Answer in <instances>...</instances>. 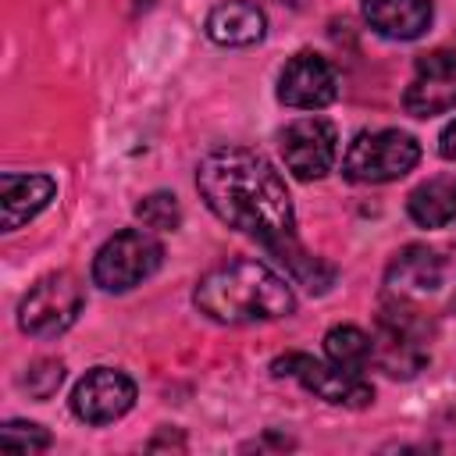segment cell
Segmentation results:
<instances>
[{"label":"cell","mask_w":456,"mask_h":456,"mask_svg":"<svg viewBox=\"0 0 456 456\" xmlns=\"http://www.w3.org/2000/svg\"><path fill=\"white\" fill-rule=\"evenodd\" d=\"M82 285L68 271H53L39 278L18 303V328L32 338H57L64 335L82 314Z\"/></svg>","instance_id":"cell-5"},{"label":"cell","mask_w":456,"mask_h":456,"mask_svg":"<svg viewBox=\"0 0 456 456\" xmlns=\"http://www.w3.org/2000/svg\"><path fill=\"white\" fill-rule=\"evenodd\" d=\"M367 25L385 39H420L435 18L431 0H363Z\"/></svg>","instance_id":"cell-13"},{"label":"cell","mask_w":456,"mask_h":456,"mask_svg":"<svg viewBox=\"0 0 456 456\" xmlns=\"http://www.w3.org/2000/svg\"><path fill=\"white\" fill-rule=\"evenodd\" d=\"M135 217L150 228V232H175L182 224V207L175 192H150L135 203Z\"/></svg>","instance_id":"cell-18"},{"label":"cell","mask_w":456,"mask_h":456,"mask_svg":"<svg viewBox=\"0 0 456 456\" xmlns=\"http://www.w3.org/2000/svg\"><path fill=\"white\" fill-rule=\"evenodd\" d=\"M192 303L217 324H264L296 310L289 278L260 260H232L200 278Z\"/></svg>","instance_id":"cell-2"},{"label":"cell","mask_w":456,"mask_h":456,"mask_svg":"<svg viewBox=\"0 0 456 456\" xmlns=\"http://www.w3.org/2000/svg\"><path fill=\"white\" fill-rule=\"evenodd\" d=\"M135 406V381L125 370L114 367H93L78 378L75 392H71V410L78 420L100 428V424H114L121 420L128 410Z\"/></svg>","instance_id":"cell-8"},{"label":"cell","mask_w":456,"mask_h":456,"mask_svg":"<svg viewBox=\"0 0 456 456\" xmlns=\"http://www.w3.org/2000/svg\"><path fill=\"white\" fill-rule=\"evenodd\" d=\"M196 189L217 221L274 246L296 235V210L285 178L274 164L246 146L210 150L196 167Z\"/></svg>","instance_id":"cell-1"},{"label":"cell","mask_w":456,"mask_h":456,"mask_svg":"<svg viewBox=\"0 0 456 456\" xmlns=\"http://www.w3.org/2000/svg\"><path fill=\"white\" fill-rule=\"evenodd\" d=\"M57 182L50 175H18V171H4L0 175V207H4V232H18L21 224H28L39 210H46V203L53 200Z\"/></svg>","instance_id":"cell-12"},{"label":"cell","mask_w":456,"mask_h":456,"mask_svg":"<svg viewBox=\"0 0 456 456\" xmlns=\"http://www.w3.org/2000/svg\"><path fill=\"white\" fill-rule=\"evenodd\" d=\"M324 353H328L331 363L360 374L374 360V338L363 328H356V324H335L324 335Z\"/></svg>","instance_id":"cell-17"},{"label":"cell","mask_w":456,"mask_h":456,"mask_svg":"<svg viewBox=\"0 0 456 456\" xmlns=\"http://www.w3.org/2000/svg\"><path fill=\"white\" fill-rule=\"evenodd\" d=\"M338 96V71L321 53H296L278 75V100L296 110H324Z\"/></svg>","instance_id":"cell-10"},{"label":"cell","mask_w":456,"mask_h":456,"mask_svg":"<svg viewBox=\"0 0 456 456\" xmlns=\"http://www.w3.org/2000/svg\"><path fill=\"white\" fill-rule=\"evenodd\" d=\"M64 381V363L61 360H50V356H39L25 367L21 374V388L32 395V399H50Z\"/></svg>","instance_id":"cell-20"},{"label":"cell","mask_w":456,"mask_h":456,"mask_svg":"<svg viewBox=\"0 0 456 456\" xmlns=\"http://www.w3.org/2000/svg\"><path fill=\"white\" fill-rule=\"evenodd\" d=\"M271 367H274L278 378H296L306 392H314L317 399H324L331 406L363 410V406L374 403V388L356 370H346V367H338L331 360L324 363V360H314L306 353H285Z\"/></svg>","instance_id":"cell-6"},{"label":"cell","mask_w":456,"mask_h":456,"mask_svg":"<svg viewBox=\"0 0 456 456\" xmlns=\"http://www.w3.org/2000/svg\"><path fill=\"white\" fill-rule=\"evenodd\" d=\"M281 160L299 182H317L335 167L338 157V132L324 118H296L278 135Z\"/></svg>","instance_id":"cell-7"},{"label":"cell","mask_w":456,"mask_h":456,"mask_svg":"<svg viewBox=\"0 0 456 456\" xmlns=\"http://www.w3.org/2000/svg\"><path fill=\"white\" fill-rule=\"evenodd\" d=\"M267 32V18L253 0H224L207 14V36L217 46H253Z\"/></svg>","instance_id":"cell-14"},{"label":"cell","mask_w":456,"mask_h":456,"mask_svg":"<svg viewBox=\"0 0 456 456\" xmlns=\"http://www.w3.org/2000/svg\"><path fill=\"white\" fill-rule=\"evenodd\" d=\"M403 107L413 118H431L456 107V50H431L417 57V71L403 93Z\"/></svg>","instance_id":"cell-11"},{"label":"cell","mask_w":456,"mask_h":456,"mask_svg":"<svg viewBox=\"0 0 456 456\" xmlns=\"http://www.w3.org/2000/svg\"><path fill=\"white\" fill-rule=\"evenodd\" d=\"M445 285H449V260L428 246H406L403 253H395L385 274L388 299H399L410 306H420L424 299L438 296Z\"/></svg>","instance_id":"cell-9"},{"label":"cell","mask_w":456,"mask_h":456,"mask_svg":"<svg viewBox=\"0 0 456 456\" xmlns=\"http://www.w3.org/2000/svg\"><path fill=\"white\" fill-rule=\"evenodd\" d=\"M417 160H420V142L410 132L378 128V132L353 135L342 157V175L360 185H385L410 175Z\"/></svg>","instance_id":"cell-3"},{"label":"cell","mask_w":456,"mask_h":456,"mask_svg":"<svg viewBox=\"0 0 456 456\" xmlns=\"http://www.w3.org/2000/svg\"><path fill=\"white\" fill-rule=\"evenodd\" d=\"M267 249L289 267L292 281L306 285L310 292H324V289L335 281V267L324 264V260H317V256H310V253L296 242V235H289V239H281V242H274V246H267Z\"/></svg>","instance_id":"cell-16"},{"label":"cell","mask_w":456,"mask_h":456,"mask_svg":"<svg viewBox=\"0 0 456 456\" xmlns=\"http://www.w3.org/2000/svg\"><path fill=\"white\" fill-rule=\"evenodd\" d=\"M406 210L420 228L456 224V178H431L417 185L406 200Z\"/></svg>","instance_id":"cell-15"},{"label":"cell","mask_w":456,"mask_h":456,"mask_svg":"<svg viewBox=\"0 0 456 456\" xmlns=\"http://www.w3.org/2000/svg\"><path fill=\"white\" fill-rule=\"evenodd\" d=\"M50 431L43 428V424H32V420H7L4 428H0V449H7V452H43V449H50Z\"/></svg>","instance_id":"cell-19"},{"label":"cell","mask_w":456,"mask_h":456,"mask_svg":"<svg viewBox=\"0 0 456 456\" xmlns=\"http://www.w3.org/2000/svg\"><path fill=\"white\" fill-rule=\"evenodd\" d=\"M438 153H442L445 160H456V121H449V125L442 128V135H438Z\"/></svg>","instance_id":"cell-21"},{"label":"cell","mask_w":456,"mask_h":456,"mask_svg":"<svg viewBox=\"0 0 456 456\" xmlns=\"http://www.w3.org/2000/svg\"><path fill=\"white\" fill-rule=\"evenodd\" d=\"M164 264V246L160 239L142 224V228H125L114 232L93 256V281L107 292H128L153 278Z\"/></svg>","instance_id":"cell-4"}]
</instances>
